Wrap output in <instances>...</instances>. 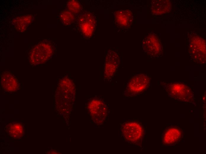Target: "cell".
I'll return each mask as SVG.
<instances>
[{
	"label": "cell",
	"instance_id": "6da1fadb",
	"mask_svg": "<svg viewBox=\"0 0 206 154\" xmlns=\"http://www.w3.org/2000/svg\"><path fill=\"white\" fill-rule=\"evenodd\" d=\"M120 131L126 141L135 145L140 143L144 134L142 125L139 122L134 121H127L122 123Z\"/></svg>",
	"mask_w": 206,
	"mask_h": 154
},
{
	"label": "cell",
	"instance_id": "7a4b0ae2",
	"mask_svg": "<svg viewBox=\"0 0 206 154\" xmlns=\"http://www.w3.org/2000/svg\"><path fill=\"white\" fill-rule=\"evenodd\" d=\"M53 46L48 42H41L35 46L29 52V60L33 65L44 64L51 57Z\"/></svg>",
	"mask_w": 206,
	"mask_h": 154
},
{
	"label": "cell",
	"instance_id": "3957f363",
	"mask_svg": "<svg viewBox=\"0 0 206 154\" xmlns=\"http://www.w3.org/2000/svg\"><path fill=\"white\" fill-rule=\"evenodd\" d=\"M150 81L149 77L145 74L135 75L127 83L124 94L126 97H133L140 93L148 86Z\"/></svg>",
	"mask_w": 206,
	"mask_h": 154
},
{
	"label": "cell",
	"instance_id": "277c9868",
	"mask_svg": "<svg viewBox=\"0 0 206 154\" xmlns=\"http://www.w3.org/2000/svg\"><path fill=\"white\" fill-rule=\"evenodd\" d=\"M190 54L195 60L202 63L205 60V41L197 34H192L189 38Z\"/></svg>",
	"mask_w": 206,
	"mask_h": 154
},
{
	"label": "cell",
	"instance_id": "5b68a950",
	"mask_svg": "<svg viewBox=\"0 0 206 154\" xmlns=\"http://www.w3.org/2000/svg\"><path fill=\"white\" fill-rule=\"evenodd\" d=\"M167 92L171 97L181 101H190L192 94L189 88L181 83H174L167 87Z\"/></svg>",
	"mask_w": 206,
	"mask_h": 154
},
{
	"label": "cell",
	"instance_id": "8992f818",
	"mask_svg": "<svg viewBox=\"0 0 206 154\" xmlns=\"http://www.w3.org/2000/svg\"><path fill=\"white\" fill-rule=\"evenodd\" d=\"M119 57L115 52L110 50L107 54L104 62L103 76L106 81L111 80L118 68Z\"/></svg>",
	"mask_w": 206,
	"mask_h": 154
},
{
	"label": "cell",
	"instance_id": "52a82bcc",
	"mask_svg": "<svg viewBox=\"0 0 206 154\" xmlns=\"http://www.w3.org/2000/svg\"><path fill=\"white\" fill-rule=\"evenodd\" d=\"M144 51L150 57H157L162 52V46L157 36L151 34L146 37L143 41Z\"/></svg>",
	"mask_w": 206,
	"mask_h": 154
},
{
	"label": "cell",
	"instance_id": "ba28073f",
	"mask_svg": "<svg viewBox=\"0 0 206 154\" xmlns=\"http://www.w3.org/2000/svg\"><path fill=\"white\" fill-rule=\"evenodd\" d=\"M89 108L93 117L97 123H101L104 120L107 112V105L102 100L94 99L89 103Z\"/></svg>",
	"mask_w": 206,
	"mask_h": 154
},
{
	"label": "cell",
	"instance_id": "9c48e42d",
	"mask_svg": "<svg viewBox=\"0 0 206 154\" xmlns=\"http://www.w3.org/2000/svg\"><path fill=\"white\" fill-rule=\"evenodd\" d=\"M1 87L6 92H15L19 89L20 84L18 79L11 72L6 71L1 75Z\"/></svg>",
	"mask_w": 206,
	"mask_h": 154
},
{
	"label": "cell",
	"instance_id": "30bf717a",
	"mask_svg": "<svg viewBox=\"0 0 206 154\" xmlns=\"http://www.w3.org/2000/svg\"><path fill=\"white\" fill-rule=\"evenodd\" d=\"M80 27L83 34L87 37L91 36L95 28V20L90 14H87L81 17L79 20Z\"/></svg>",
	"mask_w": 206,
	"mask_h": 154
},
{
	"label": "cell",
	"instance_id": "8fae6325",
	"mask_svg": "<svg viewBox=\"0 0 206 154\" xmlns=\"http://www.w3.org/2000/svg\"><path fill=\"white\" fill-rule=\"evenodd\" d=\"M182 132L176 127H170L164 133L162 141L165 145L170 146L176 144L181 138Z\"/></svg>",
	"mask_w": 206,
	"mask_h": 154
},
{
	"label": "cell",
	"instance_id": "7c38bea8",
	"mask_svg": "<svg viewBox=\"0 0 206 154\" xmlns=\"http://www.w3.org/2000/svg\"><path fill=\"white\" fill-rule=\"evenodd\" d=\"M152 13L155 15H161L169 12L171 5L169 0L153 1L151 6Z\"/></svg>",
	"mask_w": 206,
	"mask_h": 154
},
{
	"label": "cell",
	"instance_id": "4fadbf2b",
	"mask_svg": "<svg viewBox=\"0 0 206 154\" xmlns=\"http://www.w3.org/2000/svg\"><path fill=\"white\" fill-rule=\"evenodd\" d=\"M32 18V16L29 15L17 17L15 22L16 29L20 31L24 32L31 22Z\"/></svg>",
	"mask_w": 206,
	"mask_h": 154
},
{
	"label": "cell",
	"instance_id": "5bb4252c",
	"mask_svg": "<svg viewBox=\"0 0 206 154\" xmlns=\"http://www.w3.org/2000/svg\"><path fill=\"white\" fill-rule=\"evenodd\" d=\"M8 128L9 134L14 138H18L22 137L23 134V126L20 123H10L9 125Z\"/></svg>",
	"mask_w": 206,
	"mask_h": 154
},
{
	"label": "cell",
	"instance_id": "9a60e30c",
	"mask_svg": "<svg viewBox=\"0 0 206 154\" xmlns=\"http://www.w3.org/2000/svg\"><path fill=\"white\" fill-rule=\"evenodd\" d=\"M60 17L62 23L66 25L71 24L75 19L74 15L68 10L62 11Z\"/></svg>",
	"mask_w": 206,
	"mask_h": 154
},
{
	"label": "cell",
	"instance_id": "2e32d148",
	"mask_svg": "<svg viewBox=\"0 0 206 154\" xmlns=\"http://www.w3.org/2000/svg\"><path fill=\"white\" fill-rule=\"evenodd\" d=\"M68 10L74 14L78 13L81 10L80 3L75 0H70L67 3Z\"/></svg>",
	"mask_w": 206,
	"mask_h": 154
},
{
	"label": "cell",
	"instance_id": "e0dca14e",
	"mask_svg": "<svg viewBox=\"0 0 206 154\" xmlns=\"http://www.w3.org/2000/svg\"><path fill=\"white\" fill-rule=\"evenodd\" d=\"M122 15L118 16V17H116V19L121 25H126L128 22V20H130L129 19L131 18H129L128 19V17H127L128 15H126L124 13H122Z\"/></svg>",
	"mask_w": 206,
	"mask_h": 154
}]
</instances>
